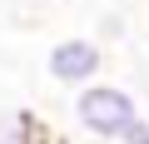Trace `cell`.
I'll return each mask as SVG.
<instances>
[{
  "mask_svg": "<svg viewBox=\"0 0 149 144\" xmlns=\"http://www.w3.org/2000/svg\"><path fill=\"white\" fill-rule=\"evenodd\" d=\"M139 99L124 90V85H109V80H95L85 90H74V124H80L90 139H124V129L139 119Z\"/></svg>",
  "mask_w": 149,
  "mask_h": 144,
  "instance_id": "obj_1",
  "label": "cell"
},
{
  "mask_svg": "<svg viewBox=\"0 0 149 144\" xmlns=\"http://www.w3.org/2000/svg\"><path fill=\"white\" fill-rule=\"evenodd\" d=\"M100 70H104V45L90 40V35H65V40H55L50 55H45V75H50L55 85H65V90L95 85Z\"/></svg>",
  "mask_w": 149,
  "mask_h": 144,
  "instance_id": "obj_2",
  "label": "cell"
},
{
  "mask_svg": "<svg viewBox=\"0 0 149 144\" xmlns=\"http://www.w3.org/2000/svg\"><path fill=\"white\" fill-rule=\"evenodd\" d=\"M50 129L25 109H0V144H45Z\"/></svg>",
  "mask_w": 149,
  "mask_h": 144,
  "instance_id": "obj_3",
  "label": "cell"
},
{
  "mask_svg": "<svg viewBox=\"0 0 149 144\" xmlns=\"http://www.w3.org/2000/svg\"><path fill=\"white\" fill-rule=\"evenodd\" d=\"M119 144H149V114H139V119L124 129V139H119Z\"/></svg>",
  "mask_w": 149,
  "mask_h": 144,
  "instance_id": "obj_4",
  "label": "cell"
},
{
  "mask_svg": "<svg viewBox=\"0 0 149 144\" xmlns=\"http://www.w3.org/2000/svg\"><path fill=\"white\" fill-rule=\"evenodd\" d=\"M100 35H104V40H119V35H124V20H119V15H104V20H100Z\"/></svg>",
  "mask_w": 149,
  "mask_h": 144,
  "instance_id": "obj_5",
  "label": "cell"
},
{
  "mask_svg": "<svg viewBox=\"0 0 149 144\" xmlns=\"http://www.w3.org/2000/svg\"><path fill=\"white\" fill-rule=\"evenodd\" d=\"M45 144H60V139H55V134H50V139H45Z\"/></svg>",
  "mask_w": 149,
  "mask_h": 144,
  "instance_id": "obj_6",
  "label": "cell"
}]
</instances>
